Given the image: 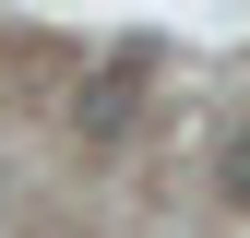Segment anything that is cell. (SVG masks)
<instances>
[{
  "label": "cell",
  "mask_w": 250,
  "mask_h": 238,
  "mask_svg": "<svg viewBox=\"0 0 250 238\" xmlns=\"http://www.w3.org/2000/svg\"><path fill=\"white\" fill-rule=\"evenodd\" d=\"M227 191H238V202H250V131H238V143H227Z\"/></svg>",
  "instance_id": "cell-1"
}]
</instances>
